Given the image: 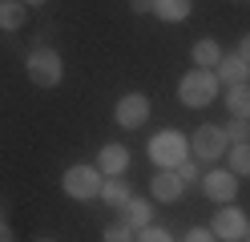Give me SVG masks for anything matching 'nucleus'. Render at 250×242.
I'll return each mask as SVG.
<instances>
[{
	"instance_id": "nucleus-1",
	"label": "nucleus",
	"mask_w": 250,
	"mask_h": 242,
	"mask_svg": "<svg viewBox=\"0 0 250 242\" xmlns=\"http://www.w3.org/2000/svg\"><path fill=\"white\" fill-rule=\"evenodd\" d=\"M218 89H222V81H218L214 69H190L178 81V101L186 109H206L218 101Z\"/></svg>"
},
{
	"instance_id": "nucleus-2",
	"label": "nucleus",
	"mask_w": 250,
	"mask_h": 242,
	"mask_svg": "<svg viewBox=\"0 0 250 242\" xmlns=\"http://www.w3.org/2000/svg\"><path fill=\"white\" fill-rule=\"evenodd\" d=\"M24 73L28 81H33L37 89H53L65 81V57L57 53V48L49 44H37V48H28V57H24Z\"/></svg>"
},
{
	"instance_id": "nucleus-3",
	"label": "nucleus",
	"mask_w": 250,
	"mask_h": 242,
	"mask_svg": "<svg viewBox=\"0 0 250 242\" xmlns=\"http://www.w3.org/2000/svg\"><path fill=\"white\" fill-rule=\"evenodd\" d=\"M186 157H190V141H186L178 129H162V133L149 137V161L158 170H178Z\"/></svg>"
},
{
	"instance_id": "nucleus-4",
	"label": "nucleus",
	"mask_w": 250,
	"mask_h": 242,
	"mask_svg": "<svg viewBox=\"0 0 250 242\" xmlns=\"http://www.w3.org/2000/svg\"><path fill=\"white\" fill-rule=\"evenodd\" d=\"M101 182H105V174H101L97 166L77 161V166L65 170V177H61V190H65L73 202H89V198H97V194H101Z\"/></svg>"
},
{
	"instance_id": "nucleus-5",
	"label": "nucleus",
	"mask_w": 250,
	"mask_h": 242,
	"mask_svg": "<svg viewBox=\"0 0 250 242\" xmlns=\"http://www.w3.org/2000/svg\"><path fill=\"white\" fill-rule=\"evenodd\" d=\"M230 150V141H226V133H222V125H198L194 133H190V154L198 157V161H218Z\"/></svg>"
},
{
	"instance_id": "nucleus-6",
	"label": "nucleus",
	"mask_w": 250,
	"mask_h": 242,
	"mask_svg": "<svg viewBox=\"0 0 250 242\" xmlns=\"http://www.w3.org/2000/svg\"><path fill=\"white\" fill-rule=\"evenodd\" d=\"M149 113H153V101H149L146 93H125L121 101L113 105V121L121 129H142L149 121Z\"/></svg>"
},
{
	"instance_id": "nucleus-7",
	"label": "nucleus",
	"mask_w": 250,
	"mask_h": 242,
	"mask_svg": "<svg viewBox=\"0 0 250 242\" xmlns=\"http://www.w3.org/2000/svg\"><path fill=\"white\" fill-rule=\"evenodd\" d=\"M246 226H250L246 214L230 202V206H218V214L210 218V234L222 238V242H242V238H246Z\"/></svg>"
},
{
	"instance_id": "nucleus-8",
	"label": "nucleus",
	"mask_w": 250,
	"mask_h": 242,
	"mask_svg": "<svg viewBox=\"0 0 250 242\" xmlns=\"http://www.w3.org/2000/svg\"><path fill=\"white\" fill-rule=\"evenodd\" d=\"M202 194L210 202H218V206H230L238 198V177L230 170H210V174H202Z\"/></svg>"
},
{
	"instance_id": "nucleus-9",
	"label": "nucleus",
	"mask_w": 250,
	"mask_h": 242,
	"mask_svg": "<svg viewBox=\"0 0 250 242\" xmlns=\"http://www.w3.org/2000/svg\"><path fill=\"white\" fill-rule=\"evenodd\" d=\"M182 190H186V182L178 177V170H158L153 182H149V198L174 206V202H182Z\"/></svg>"
},
{
	"instance_id": "nucleus-10",
	"label": "nucleus",
	"mask_w": 250,
	"mask_h": 242,
	"mask_svg": "<svg viewBox=\"0 0 250 242\" xmlns=\"http://www.w3.org/2000/svg\"><path fill=\"white\" fill-rule=\"evenodd\" d=\"M97 170L105 177H121L125 170H129V150H125L121 141H105L101 154H97Z\"/></svg>"
},
{
	"instance_id": "nucleus-11",
	"label": "nucleus",
	"mask_w": 250,
	"mask_h": 242,
	"mask_svg": "<svg viewBox=\"0 0 250 242\" xmlns=\"http://www.w3.org/2000/svg\"><path fill=\"white\" fill-rule=\"evenodd\" d=\"M218 81H222V85H246L250 81V65L238 57V53H222V61H218Z\"/></svg>"
},
{
	"instance_id": "nucleus-12",
	"label": "nucleus",
	"mask_w": 250,
	"mask_h": 242,
	"mask_svg": "<svg viewBox=\"0 0 250 242\" xmlns=\"http://www.w3.org/2000/svg\"><path fill=\"white\" fill-rule=\"evenodd\" d=\"M190 12H194V0H153V16L166 21V24L190 21Z\"/></svg>"
},
{
	"instance_id": "nucleus-13",
	"label": "nucleus",
	"mask_w": 250,
	"mask_h": 242,
	"mask_svg": "<svg viewBox=\"0 0 250 242\" xmlns=\"http://www.w3.org/2000/svg\"><path fill=\"white\" fill-rule=\"evenodd\" d=\"M121 218H125V226H133V230H146L149 218H153V202L149 198H129L121 206Z\"/></svg>"
},
{
	"instance_id": "nucleus-14",
	"label": "nucleus",
	"mask_w": 250,
	"mask_h": 242,
	"mask_svg": "<svg viewBox=\"0 0 250 242\" xmlns=\"http://www.w3.org/2000/svg\"><path fill=\"white\" fill-rule=\"evenodd\" d=\"M222 101H226V109H230V117L250 121V81H246V85H226Z\"/></svg>"
},
{
	"instance_id": "nucleus-15",
	"label": "nucleus",
	"mask_w": 250,
	"mask_h": 242,
	"mask_svg": "<svg viewBox=\"0 0 250 242\" xmlns=\"http://www.w3.org/2000/svg\"><path fill=\"white\" fill-rule=\"evenodd\" d=\"M190 57H194V69H218V61H222V44H218L214 37H202Z\"/></svg>"
},
{
	"instance_id": "nucleus-16",
	"label": "nucleus",
	"mask_w": 250,
	"mask_h": 242,
	"mask_svg": "<svg viewBox=\"0 0 250 242\" xmlns=\"http://www.w3.org/2000/svg\"><path fill=\"white\" fill-rule=\"evenodd\" d=\"M97 198H101L105 206H113V210H121L125 202L133 198V194H129V186H125L121 177H109V182H101V194H97Z\"/></svg>"
},
{
	"instance_id": "nucleus-17",
	"label": "nucleus",
	"mask_w": 250,
	"mask_h": 242,
	"mask_svg": "<svg viewBox=\"0 0 250 242\" xmlns=\"http://www.w3.org/2000/svg\"><path fill=\"white\" fill-rule=\"evenodd\" d=\"M226 161H230V174L234 177H250V141L246 145H230V150H226Z\"/></svg>"
},
{
	"instance_id": "nucleus-18",
	"label": "nucleus",
	"mask_w": 250,
	"mask_h": 242,
	"mask_svg": "<svg viewBox=\"0 0 250 242\" xmlns=\"http://www.w3.org/2000/svg\"><path fill=\"white\" fill-rule=\"evenodd\" d=\"M24 4H21V0H4V4H0V28H4V32H17L21 24H24Z\"/></svg>"
},
{
	"instance_id": "nucleus-19",
	"label": "nucleus",
	"mask_w": 250,
	"mask_h": 242,
	"mask_svg": "<svg viewBox=\"0 0 250 242\" xmlns=\"http://www.w3.org/2000/svg\"><path fill=\"white\" fill-rule=\"evenodd\" d=\"M222 133H226V141H230V145H246V141H250V121L234 117L230 125H222Z\"/></svg>"
},
{
	"instance_id": "nucleus-20",
	"label": "nucleus",
	"mask_w": 250,
	"mask_h": 242,
	"mask_svg": "<svg viewBox=\"0 0 250 242\" xmlns=\"http://www.w3.org/2000/svg\"><path fill=\"white\" fill-rule=\"evenodd\" d=\"M133 226H125V218H117V222H109L105 226V242H133Z\"/></svg>"
},
{
	"instance_id": "nucleus-21",
	"label": "nucleus",
	"mask_w": 250,
	"mask_h": 242,
	"mask_svg": "<svg viewBox=\"0 0 250 242\" xmlns=\"http://www.w3.org/2000/svg\"><path fill=\"white\" fill-rule=\"evenodd\" d=\"M133 242H174V234H169L166 226H153V222H149L146 230H137V234H133Z\"/></svg>"
},
{
	"instance_id": "nucleus-22",
	"label": "nucleus",
	"mask_w": 250,
	"mask_h": 242,
	"mask_svg": "<svg viewBox=\"0 0 250 242\" xmlns=\"http://www.w3.org/2000/svg\"><path fill=\"white\" fill-rule=\"evenodd\" d=\"M178 177H182L186 186H194V182H202V170H198V161H194V157H186L182 166H178Z\"/></svg>"
},
{
	"instance_id": "nucleus-23",
	"label": "nucleus",
	"mask_w": 250,
	"mask_h": 242,
	"mask_svg": "<svg viewBox=\"0 0 250 242\" xmlns=\"http://www.w3.org/2000/svg\"><path fill=\"white\" fill-rule=\"evenodd\" d=\"M182 242H218L214 234H210V226H190V230H186V238Z\"/></svg>"
},
{
	"instance_id": "nucleus-24",
	"label": "nucleus",
	"mask_w": 250,
	"mask_h": 242,
	"mask_svg": "<svg viewBox=\"0 0 250 242\" xmlns=\"http://www.w3.org/2000/svg\"><path fill=\"white\" fill-rule=\"evenodd\" d=\"M129 12H137V16H142V12H153V0H129Z\"/></svg>"
},
{
	"instance_id": "nucleus-25",
	"label": "nucleus",
	"mask_w": 250,
	"mask_h": 242,
	"mask_svg": "<svg viewBox=\"0 0 250 242\" xmlns=\"http://www.w3.org/2000/svg\"><path fill=\"white\" fill-rule=\"evenodd\" d=\"M238 57H242V61H246V65H250V32H246V37H242V41H238Z\"/></svg>"
},
{
	"instance_id": "nucleus-26",
	"label": "nucleus",
	"mask_w": 250,
	"mask_h": 242,
	"mask_svg": "<svg viewBox=\"0 0 250 242\" xmlns=\"http://www.w3.org/2000/svg\"><path fill=\"white\" fill-rule=\"evenodd\" d=\"M0 242H17V234H12V226L0 218Z\"/></svg>"
},
{
	"instance_id": "nucleus-27",
	"label": "nucleus",
	"mask_w": 250,
	"mask_h": 242,
	"mask_svg": "<svg viewBox=\"0 0 250 242\" xmlns=\"http://www.w3.org/2000/svg\"><path fill=\"white\" fill-rule=\"evenodd\" d=\"M24 8H41V4H49V0H21Z\"/></svg>"
},
{
	"instance_id": "nucleus-28",
	"label": "nucleus",
	"mask_w": 250,
	"mask_h": 242,
	"mask_svg": "<svg viewBox=\"0 0 250 242\" xmlns=\"http://www.w3.org/2000/svg\"><path fill=\"white\" fill-rule=\"evenodd\" d=\"M246 242H250V226H246Z\"/></svg>"
},
{
	"instance_id": "nucleus-29",
	"label": "nucleus",
	"mask_w": 250,
	"mask_h": 242,
	"mask_svg": "<svg viewBox=\"0 0 250 242\" xmlns=\"http://www.w3.org/2000/svg\"><path fill=\"white\" fill-rule=\"evenodd\" d=\"M41 242H53V238H41Z\"/></svg>"
},
{
	"instance_id": "nucleus-30",
	"label": "nucleus",
	"mask_w": 250,
	"mask_h": 242,
	"mask_svg": "<svg viewBox=\"0 0 250 242\" xmlns=\"http://www.w3.org/2000/svg\"><path fill=\"white\" fill-rule=\"evenodd\" d=\"M0 218H4V210H0Z\"/></svg>"
},
{
	"instance_id": "nucleus-31",
	"label": "nucleus",
	"mask_w": 250,
	"mask_h": 242,
	"mask_svg": "<svg viewBox=\"0 0 250 242\" xmlns=\"http://www.w3.org/2000/svg\"><path fill=\"white\" fill-rule=\"evenodd\" d=\"M0 4H4V0H0Z\"/></svg>"
}]
</instances>
